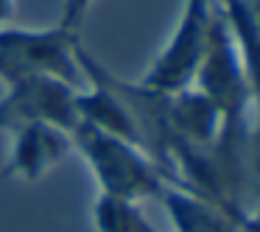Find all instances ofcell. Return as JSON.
<instances>
[{
  "label": "cell",
  "mask_w": 260,
  "mask_h": 232,
  "mask_svg": "<svg viewBox=\"0 0 260 232\" xmlns=\"http://www.w3.org/2000/svg\"><path fill=\"white\" fill-rule=\"evenodd\" d=\"M70 135H73V151H79L90 165L98 193L143 202V198H159V193L168 187L151 157L137 143L84 123H79Z\"/></svg>",
  "instance_id": "1"
},
{
  "label": "cell",
  "mask_w": 260,
  "mask_h": 232,
  "mask_svg": "<svg viewBox=\"0 0 260 232\" xmlns=\"http://www.w3.org/2000/svg\"><path fill=\"white\" fill-rule=\"evenodd\" d=\"M76 34L62 28H14L0 25V81L12 84L25 76H59L76 87H84V76L76 62Z\"/></svg>",
  "instance_id": "2"
},
{
  "label": "cell",
  "mask_w": 260,
  "mask_h": 232,
  "mask_svg": "<svg viewBox=\"0 0 260 232\" xmlns=\"http://www.w3.org/2000/svg\"><path fill=\"white\" fill-rule=\"evenodd\" d=\"M213 12H215V0H185L182 14L176 20L165 48L154 56L146 76L137 84H143L146 90L162 92V95L193 87L199 64H202L204 51H207Z\"/></svg>",
  "instance_id": "3"
},
{
  "label": "cell",
  "mask_w": 260,
  "mask_h": 232,
  "mask_svg": "<svg viewBox=\"0 0 260 232\" xmlns=\"http://www.w3.org/2000/svg\"><path fill=\"white\" fill-rule=\"evenodd\" d=\"M81 87L59 79V76H25L6 84L0 98V131H14L25 123H53L73 131L79 126L76 95Z\"/></svg>",
  "instance_id": "4"
},
{
  "label": "cell",
  "mask_w": 260,
  "mask_h": 232,
  "mask_svg": "<svg viewBox=\"0 0 260 232\" xmlns=\"http://www.w3.org/2000/svg\"><path fill=\"white\" fill-rule=\"evenodd\" d=\"M9 135H12V151L3 176L25 185L40 182L48 171L62 165L73 154V135L53 123H25Z\"/></svg>",
  "instance_id": "5"
},
{
  "label": "cell",
  "mask_w": 260,
  "mask_h": 232,
  "mask_svg": "<svg viewBox=\"0 0 260 232\" xmlns=\"http://www.w3.org/2000/svg\"><path fill=\"white\" fill-rule=\"evenodd\" d=\"M162 112L171 131L179 140H185L193 148L210 151L213 157V148L221 135V112L199 87L162 95Z\"/></svg>",
  "instance_id": "6"
},
{
  "label": "cell",
  "mask_w": 260,
  "mask_h": 232,
  "mask_svg": "<svg viewBox=\"0 0 260 232\" xmlns=\"http://www.w3.org/2000/svg\"><path fill=\"white\" fill-rule=\"evenodd\" d=\"M157 202L165 204L174 232H243L230 213H224L218 204L190 190H179V187L168 185L159 193Z\"/></svg>",
  "instance_id": "7"
},
{
  "label": "cell",
  "mask_w": 260,
  "mask_h": 232,
  "mask_svg": "<svg viewBox=\"0 0 260 232\" xmlns=\"http://www.w3.org/2000/svg\"><path fill=\"white\" fill-rule=\"evenodd\" d=\"M92 229L95 232H157V226L146 218L140 202L115 198L98 193L92 202Z\"/></svg>",
  "instance_id": "8"
},
{
  "label": "cell",
  "mask_w": 260,
  "mask_h": 232,
  "mask_svg": "<svg viewBox=\"0 0 260 232\" xmlns=\"http://www.w3.org/2000/svg\"><path fill=\"white\" fill-rule=\"evenodd\" d=\"M249 157H252V165H249V168L254 171V185H257V193H254L252 213H243L241 229L243 232H260V126H254V131H252V148H249Z\"/></svg>",
  "instance_id": "9"
},
{
  "label": "cell",
  "mask_w": 260,
  "mask_h": 232,
  "mask_svg": "<svg viewBox=\"0 0 260 232\" xmlns=\"http://www.w3.org/2000/svg\"><path fill=\"white\" fill-rule=\"evenodd\" d=\"M92 3L95 0H62V14H59V23L56 28L68 31V34H76L81 28V23L87 20Z\"/></svg>",
  "instance_id": "10"
},
{
  "label": "cell",
  "mask_w": 260,
  "mask_h": 232,
  "mask_svg": "<svg viewBox=\"0 0 260 232\" xmlns=\"http://www.w3.org/2000/svg\"><path fill=\"white\" fill-rule=\"evenodd\" d=\"M243 12H246V17L252 20V25L260 31V0H241Z\"/></svg>",
  "instance_id": "11"
},
{
  "label": "cell",
  "mask_w": 260,
  "mask_h": 232,
  "mask_svg": "<svg viewBox=\"0 0 260 232\" xmlns=\"http://www.w3.org/2000/svg\"><path fill=\"white\" fill-rule=\"evenodd\" d=\"M17 0H0V25H12Z\"/></svg>",
  "instance_id": "12"
}]
</instances>
